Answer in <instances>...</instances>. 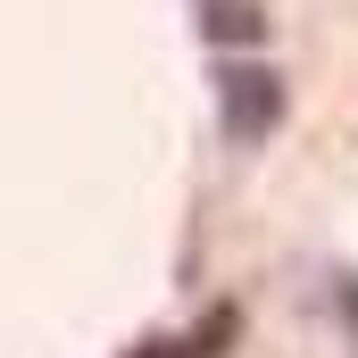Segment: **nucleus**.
I'll return each mask as SVG.
<instances>
[{"label":"nucleus","instance_id":"f257e3e1","mask_svg":"<svg viewBox=\"0 0 358 358\" xmlns=\"http://www.w3.org/2000/svg\"><path fill=\"white\" fill-rule=\"evenodd\" d=\"M208 100H217V134L234 150H267L292 117V92L283 67L267 50H208Z\"/></svg>","mask_w":358,"mask_h":358},{"label":"nucleus","instance_id":"f03ea898","mask_svg":"<svg viewBox=\"0 0 358 358\" xmlns=\"http://www.w3.org/2000/svg\"><path fill=\"white\" fill-rule=\"evenodd\" d=\"M267 0H192V34L208 50H267Z\"/></svg>","mask_w":358,"mask_h":358}]
</instances>
